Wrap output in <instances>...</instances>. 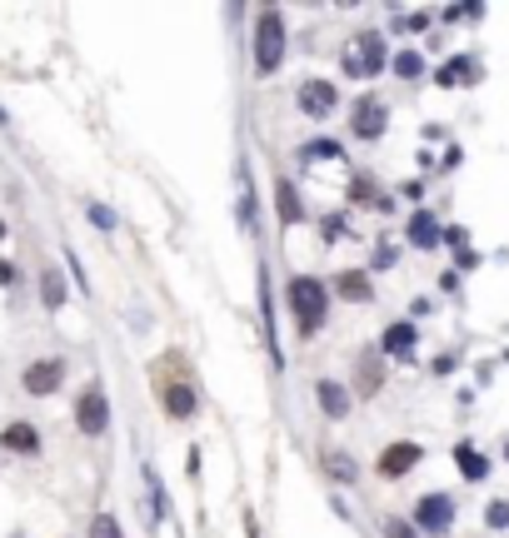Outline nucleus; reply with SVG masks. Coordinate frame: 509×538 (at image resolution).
Returning <instances> with one entry per match:
<instances>
[{
  "mask_svg": "<svg viewBox=\"0 0 509 538\" xmlns=\"http://www.w3.org/2000/svg\"><path fill=\"white\" fill-rule=\"evenodd\" d=\"M290 309H295V319H300V334H315L319 325H325V309H330V294H325V285L319 279H310V275H295L290 279Z\"/></svg>",
  "mask_w": 509,
  "mask_h": 538,
  "instance_id": "1",
  "label": "nucleus"
},
{
  "mask_svg": "<svg viewBox=\"0 0 509 538\" xmlns=\"http://www.w3.org/2000/svg\"><path fill=\"white\" fill-rule=\"evenodd\" d=\"M280 60H285V20L280 11H260V20H254V70L270 76V70H280Z\"/></svg>",
  "mask_w": 509,
  "mask_h": 538,
  "instance_id": "2",
  "label": "nucleus"
},
{
  "mask_svg": "<svg viewBox=\"0 0 509 538\" xmlns=\"http://www.w3.org/2000/svg\"><path fill=\"white\" fill-rule=\"evenodd\" d=\"M415 528L430 538H445L449 528H455V499L449 494H424L420 503H415Z\"/></svg>",
  "mask_w": 509,
  "mask_h": 538,
  "instance_id": "3",
  "label": "nucleus"
},
{
  "mask_svg": "<svg viewBox=\"0 0 509 538\" xmlns=\"http://www.w3.org/2000/svg\"><path fill=\"white\" fill-rule=\"evenodd\" d=\"M76 424H80V434H90V438H101L105 429H110V399H105L101 384H85V394L76 399Z\"/></svg>",
  "mask_w": 509,
  "mask_h": 538,
  "instance_id": "4",
  "label": "nucleus"
},
{
  "mask_svg": "<svg viewBox=\"0 0 509 538\" xmlns=\"http://www.w3.org/2000/svg\"><path fill=\"white\" fill-rule=\"evenodd\" d=\"M344 70L350 76H380L384 70V40L375 30H360L355 51H344Z\"/></svg>",
  "mask_w": 509,
  "mask_h": 538,
  "instance_id": "5",
  "label": "nucleus"
},
{
  "mask_svg": "<svg viewBox=\"0 0 509 538\" xmlns=\"http://www.w3.org/2000/svg\"><path fill=\"white\" fill-rule=\"evenodd\" d=\"M295 100H300V110H305L310 120H330V115H335V105H340V90H335L330 80H305Z\"/></svg>",
  "mask_w": 509,
  "mask_h": 538,
  "instance_id": "6",
  "label": "nucleus"
},
{
  "mask_svg": "<svg viewBox=\"0 0 509 538\" xmlns=\"http://www.w3.org/2000/svg\"><path fill=\"white\" fill-rule=\"evenodd\" d=\"M61 379H65V364L61 359H36L26 374H20V389H26L30 399H45V394L61 389Z\"/></svg>",
  "mask_w": 509,
  "mask_h": 538,
  "instance_id": "7",
  "label": "nucleus"
},
{
  "mask_svg": "<svg viewBox=\"0 0 509 538\" xmlns=\"http://www.w3.org/2000/svg\"><path fill=\"white\" fill-rule=\"evenodd\" d=\"M420 459H424L420 444H390V449L380 454V478H405Z\"/></svg>",
  "mask_w": 509,
  "mask_h": 538,
  "instance_id": "8",
  "label": "nucleus"
},
{
  "mask_svg": "<svg viewBox=\"0 0 509 538\" xmlns=\"http://www.w3.org/2000/svg\"><path fill=\"white\" fill-rule=\"evenodd\" d=\"M350 125H355L360 140H380V135H384V105H380V100H360Z\"/></svg>",
  "mask_w": 509,
  "mask_h": 538,
  "instance_id": "9",
  "label": "nucleus"
},
{
  "mask_svg": "<svg viewBox=\"0 0 509 538\" xmlns=\"http://www.w3.org/2000/svg\"><path fill=\"white\" fill-rule=\"evenodd\" d=\"M319 409L330 414V419H344L350 414V394H344V384H335V379H319Z\"/></svg>",
  "mask_w": 509,
  "mask_h": 538,
  "instance_id": "10",
  "label": "nucleus"
},
{
  "mask_svg": "<svg viewBox=\"0 0 509 538\" xmlns=\"http://www.w3.org/2000/svg\"><path fill=\"white\" fill-rule=\"evenodd\" d=\"M166 414H170V419H190V414H195V389L170 384L166 389Z\"/></svg>",
  "mask_w": 509,
  "mask_h": 538,
  "instance_id": "11",
  "label": "nucleus"
},
{
  "mask_svg": "<svg viewBox=\"0 0 509 538\" xmlns=\"http://www.w3.org/2000/svg\"><path fill=\"white\" fill-rule=\"evenodd\" d=\"M440 225H434V214H415L409 220V245H420V250H430V245H440Z\"/></svg>",
  "mask_w": 509,
  "mask_h": 538,
  "instance_id": "12",
  "label": "nucleus"
},
{
  "mask_svg": "<svg viewBox=\"0 0 509 538\" xmlns=\"http://www.w3.org/2000/svg\"><path fill=\"white\" fill-rule=\"evenodd\" d=\"M409 349H415V325H390V329H384V354L405 359Z\"/></svg>",
  "mask_w": 509,
  "mask_h": 538,
  "instance_id": "13",
  "label": "nucleus"
},
{
  "mask_svg": "<svg viewBox=\"0 0 509 538\" xmlns=\"http://www.w3.org/2000/svg\"><path fill=\"white\" fill-rule=\"evenodd\" d=\"M5 449H15V454H36V449H40L36 424H11V429H5Z\"/></svg>",
  "mask_w": 509,
  "mask_h": 538,
  "instance_id": "14",
  "label": "nucleus"
},
{
  "mask_svg": "<svg viewBox=\"0 0 509 538\" xmlns=\"http://www.w3.org/2000/svg\"><path fill=\"white\" fill-rule=\"evenodd\" d=\"M335 289H340L344 300H355V304H365L369 294H375V289H369V279H365V275H355V269H344V275L335 279Z\"/></svg>",
  "mask_w": 509,
  "mask_h": 538,
  "instance_id": "15",
  "label": "nucleus"
},
{
  "mask_svg": "<svg viewBox=\"0 0 509 538\" xmlns=\"http://www.w3.org/2000/svg\"><path fill=\"white\" fill-rule=\"evenodd\" d=\"M474 70H480V65H474L470 55H455V60L440 70V85H465V80H474Z\"/></svg>",
  "mask_w": 509,
  "mask_h": 538,
  "instance_id": "16",
  "label": "nucleus"
},
{
  "mask_svg": "<svg viewBox=\"0 0 509 538\" xmlns=\"http://www.w3.org/2000/svg\"><path fill=\"white\" fill-rule=\"evenodd\" d=\"M40 300H45V309H61V304H65V279L55 275V269L40 275Z\"/></svg>",
  "mask_w": 509,
  "mask_h": 538,
  "instance_id": "17",
  "label": "nucleus"
},
{
  "mask_svg": "<svg viewBox=\"0 0 509 538\" xmlns=\"http://www.w3.org/2000/svg\"><path fill=\"white\" fill-rule=\"evenodd\" d=\"M455 459H459V469H465V478H484V474H489L484 454H480V449H470V444H459V449H455Z\"/></svg>",
  "mask_w": 509,
  "mask_h": 538,
  "instance_id": "18",
  "label": "nucleus"
},
{
  "mask_svg": "<svg viewBox=\"0 0 509 538\" xmlns=\"http://www.w3.org/2000/svg\"><path fill=\"white\" fill-rule=\"evenodd\" d=\"M325 474L335 484H355V459H344V454H325Z\"/></svg>",
  "mask_w": 509,
  "mask_h": 538,
  "instance_id": "19",
  "label": "nucleus"
},
{
  "mask_svg": "<svg viewBox=\"0 0 509 538\" xmlns=\"http://www.w3.org/2000/svg\"><path fill=\"white\" fill-rule=\"evenodd\" d=\"M395 70H400L405 80H420V76H424V60H420L415 51H405V55H395Z\"/></svg>",
  "mask_w": 509,
  "mask_h": 538,
  "instance_id": "20",
  "label": "nucleus"
},
{
  "mask_svg": "<svg viewBox=\"0 0 509 538\" xmlns=\"http://www.w3.org/2000/svg\"><path fill=\"white\" fill-rule=\"evenodd\" d=\"M90 538H125V534H120V524H115V513H95Z\"/></svg>",
  "mask_w": 509,
  "mask_h": 538,
  "instance_id": "21",
  "label": "nucleus"
},
{
  "mask_svg": "<svg viewBox=\"0 0 509 538\" xmlns=\"http://www.w3.org/2000/svg\"><path fill=\"white\" fill-rule=\"evenodd\" d=\"M280 220H285V225H295V220H300V200H295V185H280Z\"/></svg>",
  "mask_w": 509,
  "mask_h": 538,
  "instance_id": "22",
  "label": "nucleus"
},
{
  "mask_svg": "<svg viewBox=\"0 0 509 538\" xmlns=\"http://www.w3.org/2000/svg\"><path fill=\"white\" fill-rule=\"evenodd\" d=\"M310 155H315V160H335V155H340V145H335V140H315V145L305 150V160H310Z\"/></svg>",
  "mask_w": 509,
  "mask_h": 538,
  "instance_id": "23",
  "label": "nucleus"
},
{
  "mask_svg": "<svg viewBox=\"0 0 509 538\" xmlns=\"http://www.w3.org/2000/svg\"><path fill=\"white\" fill-rule=\"evenodd\" d=\"M384 538H415V528L405 518H384Z\"/></svg>",
  "mask_w": 509,
  "mask_h": 538,
  "instance_id": "24",
  "label": "nucleus"
},
{
  "mask_svg": "<svg viewBox=\"0 0 509 538\" xmlns=\"http://www.w3.org/2000/svg\"><path fill=\"white\" fill-rule=\"evenodd\" d=\"M509 524V503L499 499V503H489V528H505Z\"/></svg>",
  "mask_w": 509,
  "mask_h": 538,
  "instance_id": "25",
  "label": "nucleus"
},
{
  "mask_svg": "<svg viewBox=\"0 0 509 538\" xmlns=\"http://www.w3.org/2000/svg\"><path fill=\"white\" fill-rule=\"evenodd\" d=\"M90 220H95V225H101V229H110V225H115V214H110V210H101V205L90 210Z\"/></svg>",
  "mask_w": 509,
  "mask_h": 538,
  "instance_id": "26",
  "label": "nucleus"
},
{
  "mask_svg": "<svg viewBox=\"0 0 509 538\" xmlns=\"http://www.w3.org/2000/svg\"><path fill=\"white\" fill-rule=\"evenodd\" d=\"M0 285H15V264H5V260H0Z\"/></svg>",
  "mask_w": 509,
  "mask_h": 538,
  "instance_id": "27",
  "label": "nucleus"
},
{
  "mask_svg": "<svg viewBox=\"0 0 509 538\" xmlns=\"http://www.w3.org/2000/svg\"><path fill=\"white\" fill-rule=\"evenodd\" d=\"M5 120H11V115H5V110H0V125H5Z\"/></svg>",
  "mask_w": 509,
  "mask_h": 538,
  "instance_id": "28",
  "label": "nucleus"
},
{
  "mask_svg": "<svg viewBox=\"0 0 509 538\" xmlns=\"http://www.w3.org/2000/svg\"><path fill=\"white\" fill-rule=\"evenodd\" d=\"M0 239H5V225H0Z\"/></svg>",
  "mask_w": 509,
  "mask_h": 538,
  "instance_id": "29",
  "label": "nucleus"
}]
</instances>
